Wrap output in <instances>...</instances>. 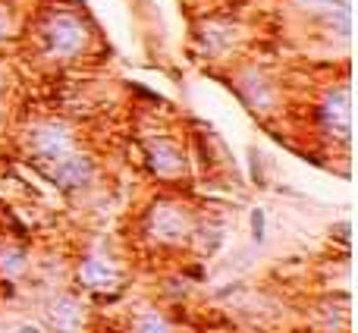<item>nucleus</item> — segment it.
<instances>
[{
    "mask_svg": "<svg viewBox=\"0 0 358 333\" xmlns=\"http://www.w3.org/2000/svg\"><path fill=\"white\" fill-rule=\"evenodd\" d=\"M0 271H3V274L25 271V255L22 252H3V255H0Z\"/></svg>",
    "mask_w": 358,
    "mask_h": 333,
    "instance_id": "obj_11",
    "label": "nucleus"
},
{
    "mask_svg": "<svg viewBox=\"0 0 358 333\" xmlns=\"http://www.w3.org/2000/svg\"><path fill=\"white\" fill-rule=\"evenodd\" d=\"M317 120H321L324 132L336 136L340 142H349V136H352V98H349L346 85L327 92L321 111H317Z\"/></svg>",
    "mask_w": 358,
    "mask_h": 333,
    "instance_id": "obj_5",
    "label": "nucleus"
},
{
    "mask_svg": "<svg viewBox=\"0 0 358 333\" xmlns=\"http://www.w3.org/2000/svg\"><path fill=\"white\" fill-rule=\"evenodd\" d=\"M239 92H242V98L248 101V104L255 107V113H267L273 107V88L267 85L264 79H258L255 73H248V76H242V82H239Z\"/></svg>",
    "mask_w": 358,
    "mask_h": 333,
    "instance_id": "obj_9",
    "label": "nucleus"
},
{
    "mask_svg": "<svg viewBox=\"0 0 358 333\" xmlns=\"http://www.w3.org/2000/svg\"><path fill=\"white\" fill-rule=\"evenodd\" d=\"M41 41H44V48H48L50 57H60V60H73V57H79L82 50H85L88 31H85V25H82L79 16L57 10V13H50L48 22H44Z\"/></svg>",
    "mask_w": 358,
    "mask_h": 333,
    "instance_id": "obj_1",
    "label": "nucleus"
},
{
    "mask_svg": "<svg viewBox=\"0 0 358 333\" xmlns=\"http://www.w3.org/2000/svg\"><path fill=\"white\" fill-rule=\"evenodd\" d=\"M148 164L157 176H176V173H182V166H185V155L176 142L157 136L148 142Z\"/></svg>",
    "mask_w": 358,
    "mask_h": 333,
    "instance_id": "obj_7",
    "label": "nucleus"
},
{
    "mask_svg": "<svg viewBox=\"0 0 358 333\" xmlns=\"http://www.w3.org/2000/svg\"><path fill=\"white\" fill-rule=\"evenodd\" d=\"M48 324L50 333H82L85 324V311H82L76 296H57L48 309Z\"/></svg>",
    "mask_w": 358,
    "mask_h": 333,
    "instance_id": "obj_6",
    "label": "nucleus"
},
{
    "mask_svg": "<svg viewBox=\"0 0 358 333\" xmlns=\"http://www.w3.org/2000/svg\"><path fill=\"white\" fill-rule=\"evenodd\" d=\"M248 157H252V183L255 185H264V164H261V155L258 151H248Z\"/></svg>",
    "mask_w": 358,
    "mask_h": 333,
    "instance_id": "obj_14",
    "label": "nucleus"
},
{
    "mask_svg": "<svg viewBox=\"0 0 358 333\" xmlns=\"http://www.w3.org/2000/svg\"><path fill=\"white\" fill-rule=\"evenodd\" d=\"M148 233L151 239L164 246H179L192 236V217L182 204L176 201H157L148 214Z\"/></svg>",
    "mask_w": 358,
    "mask_h": 333,
    "instance_id": "obj_2",
    "label": "nucleus"
},
{
    "mask_svg": "<svg viewBox=\"0 0 358 333\" xmlns=\"http://www.w3.org/2000/svg\"><path fill=\"white\" fill-rule=\"evenodd\" d=\"M73 145H76L73 132L63 123H38V126H31V132H29V151H31V157H35V166L69 155Z\"/></svg>",
    "mask_w": 358,
    "mask_h": 333,
    "instance_id": "obj_3",
    "label": "nucleus"
},
{
    "mask_svg": "<svg viewBox=\"0 0 358 333\" xmlns=\"http://www.w3.org/2000/svg\"><path fill=\"white\" fill-rule=\"evenodd\" d=\"M252 239L255 242H264L267 239V214H264V208H255L252 211Z\"/></svg>",
    "mask_w": 358,
    "mask_h": 333,
    "instance_id": "obj_12",
    "label": "nucleus"
},
{
    "mask_svg": "<svg viewBox=\"0 0 358 333\" xmlns=\"http://www.w3.org/2000/svg\"><path fill=\"white\" fill-rule=\"evenodd\" d=\"M10 35H13V10L0 3V41H6Z\"/></svg>",
    "mask_w": 358,
    "mask_h": 333,
    "instance_id": "obj_13",
    "label": "nucleus"
},
{
    "mask_svg": "<svg viewBox=\"0 0 358 333\" xmlns=\"http://www.w3.org/2000/svg\"><path fill=\"white\" fill-rule=\"evenodd\" d=\"M132 330L136 333H173V324L167 321V315L157 309H142L132 321Z\"/></svg>",
    "mask_w": 358,
    "mask_h": 333,
    "instance_id": "obj_10",
    "label": "nucleus"
},
{
    "mask_svg": "<svg viewBox=\"0 0 358 333\" xmlns=\"http://www.w3.org/2000/svg\"><path fill=\"white\" fill-rule=\"evenodd\" d=\"M19 333H41V330H38V327H31V324H25V327L19 330Z\"/></svg>",
    "mask_w": 358,
    "mask_h": 333,
    "instance_id": "obj_15",
    "label": "nucleus"
},
{
    "mask_svg": "<svg viewBox=\"0 0 358 333\" xmlns=\"http://www.w3.org/2000/svg\"><path fill=\"white\" fill-rule=\"evenodd\" d=\"M38 170L60 189H82L94 179V161L88 155H76V151H69V155L57 157L50 164H38Z\"/></svg>",
    "mask_w": 358,
    "mask_h": 333,
    "instance_id": "obj_4",
    "label": "nucleus"
},
{
    "mask_svg": "<svg viewBox=\"0 0 358 333\" xmlns=\"http://www.w3.org/2000/svg\"><path fill=\"white\" fill-rule=\"evenodd\" d=\"M79 280L88 290H113L120 283V271L104 255H88L79 261Z\"/></svg>",
    "mask_w": 358,
    "mask_h": 333,
    "instance_id": "obj_8",
    "label": "nucleus"
}]
</instances>
